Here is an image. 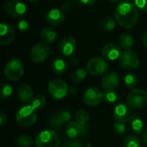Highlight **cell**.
Wrapping results in <instances>:
<instances>
[{
    "mask_svg": "<svg viewBox=\"0 0 147 147\" xmlns=\"http://www.w3.org/2000/svg\"><path fill=\"white\" fill-rule=\"evenodd\" d=\"M142 42H143V45L147 48V31L144 33L142 36Z\"/></svg>",
    "mask_w": 147,
    "mask_h": 147,
    "instance_id": "b9f144b4",
    "label": "cell"
},
{
    "mask_svg": "<svg viewBox=\"0 0 147 147\" xmlns=\"http://www.w3.org/2000/svg\"><path fill=\"white\" fill-rule=\"evenodd\" d=\"M5 77L10 81L19 80L24 74V66L20 59H11L4 66Z\"/></svg>",
    "mask_w": 147,
    "mask_h": 147,
    "instance_id": "277c9868",
    "label": "cell"
},
{
    "mask_svg": "<svg viewBox=\"0 0 147 147\" xmlns=\"http://www.w3.org/2000/svg\"><path fill=\"white\" fill-rule=\"evenodd\" d=\"M143 135H142V140H143V142L147 145V129L146 130H145V132L142 134Z\"/></svg>",
    "mask_w": 147,
    "mask_h": 147,
    "instance_id": "7bdbcfd3",
    "label": "cell"
},
{
    "mask_svg": "<svg viewBox=\"0 0 147 147\" xmlns=\"http://www.w3.org/2000/svg\"><path fill=\"white\" fill-rule=\"evenodd\" d=\"M75 120L76 121L81 123V124H84V125H86L87 122L89 121L90 120V115H89V113L84 109H80L78 110L76 115H75Z\"/></svg>",
    "mask_w": 147,
    "mask_h": 147,
    "instance_id": "f1b7e54d",
    "label": "cell"
},
{
    "mask_svg": "<svg viewBox=\"0 0 147 147\" xmlns=\"http://www.w3.org/2000/svg\"><path fill=\"white\" fill-rule=\"evenodd\" d=\"M17 27L18 29L22 32H26L28 28H29V23L26 21V20H21L19 21V22L17 23Z\"/></svg>",
    "mask_w": 147,
    "mask_h": 147,
    "instance_id": "8d00e7d4",
    "label": "cell"
},
{
    "mask_svg": "<svg viewBox=\"0 0 147 147\" xmlns=\"http://www.w3.org/2000/svg\"><path fill=\"white\" fill-rule=\"evenodd\" d=\"M116 20L111 16H107L102 18L99 22V28L104 31H111L115 28Z\"/></svg>",
    "mask_w": 147,
    "mask_h": 147,
    "instance_id": "603a6c76",
    "label": "cell"
},
{
    "mask_svg": "<svg viewBox=\"0 0 147 147\" xmlns=\"http://www.w3.org/2000/svg\"><path fill=\"white\" fill-rule=\"evenodd\" d=\"M132 128L136 134H143L145 132V124L140 119H134L132 121Z\"/></svg>",
    "mask_w": 147,
    "mask_h": 147,
    "instance_id": "4dcf8cb0",
    "label": "cell"
},
{
    "mask_svg": "<svg viewBox=\"0 0 147 147\" xmlns=\"http://www.w3.org/2000/svg\"><path fill=\"white\" fill-rule=\"evenodd\" d=\"M50 53V48L46 43H37L30 49V59L34 64H41L45 62Z\"/></svg>",
    "mask_w": 147,
    "mask_h": 147,
    "instance_id": "9c48e42d",
    "label": "cell"
},
{
    "mask_svg": "<svg viewBox=\"0 0 147 147\" xmlns=\"http://www.w3.org/2000/svg\"><path fill=\"white\" fill-rule=\"evenodd\" d=\"M34 141L29 135H21L16 139V145L18 147H31Z\"/></svg>",
    "mask_w": 147,
    "mask_h": 147,
    "instance_id": "d4e9b609",
    "label": "cell"
},
{
    "mask_svg": "<svg viewBox=\"0 0 147 147\" xmlns=\"http://www.w3.org/2000/svg\"><path fill=\"white\" fill-rule=\"evenodd\" d=\"M18 99L22 103H30L34 99V91L28 84H22L17 89Z\"/></svg>",
    "mask_w": 147,
    "mask_h": 147,
    "instance_id": "ac0fdd59",
    "label": "cell"
},
{
    "mask_svg": "<svg viewBox=\"0 0 147 147\" xmlns=\"http://www.w3.org/2000/svg\"><path fill=\"white\" fill-rule=\"evenodd\" d=\"M109 1H111V2H120L121 0H109Z\"/></svg>",
    "mask_w": 147,
    "mask_h": 147,
    "instance_id": "bcb514c9",
    "label": "cell"
},
{
    "mask_svg": "<svg viewBox=\"0 0 147 147\" xmlns=\"http://www.w3.org/2000/svg\"><path fill=\"white\" fill-rule=\"evenodd\" d=\"M77 48V40L71 35H67L64 37L59 44V52L66 57L71 56L74 54Z\"/></svg>",
    "mask_w": 147,
    "mask_h": 147,
    "instance_id": "5bb4252c",
    "label": "cell"
},
{
    "mask_svg": "<svg viewBox=\"0 0 147 147\" xmlns=\"http://www.w3.org/2000/svg\"><path fill=\"white\" fill-rule=\"evenodd\" d=\"M128 104L135 109H140L147 107V91L141 89H134L129 92Z\"/></svg>",
    "mask_w": 147,
    "mask_h": 147,
    "instance_id": "30bf717a",
    "label": "cell"
},
{
    "mask_svg": "<svg viewBox=\"0 0 147 147\" xmlns=\"http://www.w3.org/2000/svg\"><path fill=\"white\" fill-rule=\"evenodd\" d=\"M47 22L53 26H59L65 21V15L60 9H52L46 15Z\"/></svg>",
    "mask_w": 147,
    "mask_h": 147,
    "instance_id": "e0dca14e",
    "label": "cell"
},
{
    "mask_svg": "<svg viewBox=\"0 0 147 147\" xmlns=\"http://www.w3.org/2000/svg\"><path fill=\"white\" fill-rule=\"evenodd\" d=\"M86 68L90 75L99 76L107 71L109 69V64L107 60L102 57H93L88 61Z\"/></svg>",
    "mask_w": 147,
    "mask_h": 147,
    "instance_id": "8fae6325",
    "label": "cell"
},
{
    "mask_svg": "<svg viewBox=\"0 0 147 147\" xmlns=\"http://www.w3.org/2000/svg\"><path fill=\"white\" fill-rule=\"evenodd\" d=\"M66 68H67V65L65 61L61 58L55 59L52 64V70L57 75L63 74L66 71Z\"/></svg>",
    "mask_w": 147,
    "mask_h": 147,
    "instance_id": "44dd1931",
    "label": "cell"
},
{
    "mask_svg": "<svg viewBox=\"0 0 147 147\" xmlns=\"http://www.w3.org/2000/svg\"><path fill=\"white\" fill-rule=\"evenodd\" d=\"M114 117L116 121L121 122L133 121L136 117V111L128 103H120L114 110Z\"/></svg>",
    "mask_w": 147,
    "mask_h": 147,
    "instance_id": "5b68a950",
    "label": "cell"
},
{
    "mask_svg": "<svg viewBox=\"0 0 147 147\" xmlns=\"http://www.w3.org/2000/svg\"><path fill=\"white\" fill-rule=\"evenodd\" d=\"M120 83V77L118 73L115 71H110L106 73L102 79V86L105 91L115 90Z\"/></svg>",
    "mask_w": 147,
    "mask_h": 147,
    "instance_id": "2e32d148",
    "label": "cell"
},
{
    "mask_svg": "<svg viewBox=\"0 0 147 147\" xmlns=\"http://www.w3.org/2000/svg\"><path fill=\"white\" fill-rule=\"evenodd\" d=\"M105 98V93L97 87H92L88 89L84 96L83 102L88 107H96L98 106Z\"/></svg>",
    "mask_w": 147,
    "mask_h": 147,
    "instance_id": "8992f818",
    "label": "cell"
},
{
    "mask_svg": "<svg viewBox=\"0 0 147 147\" xmlns=\"http://www.w3.org/2000/svg\"><path fill=\"white\" fill-rule=\"evenodd\" d=\"M118 95L115 90H109L105 92V99L109 102H114L117 100Z\"/></svg>",
    "mask_w": 147,
    "mask_h": 147,
    "instance_id": "836d02e7",
    "label": "cell"
},
{
    "mask_svg": "<svg viewBox=\"0 0 147 147\" xmlns=\"http://www.w3.org/2000/svg\"><path fill=\"white\" fill-rule=\"evenodd\" d=\"M28 1H30V2H33V3H35V2H38L39 0H28Z\"/></svg>",
    "mask_w": 147,
    "mask_h": 147,
    "instance_id": "f6af8a7d",
    "label": "cell"
},
{
    "mask_svg": "<svg viewBox=\"0 0 147 147\" xmlns=\"http://www.w3.org/2000/svg\"><path fill=\"white\" fill-rule=\"evenodd\" d=\"M65 146L67 147H83V144L81 143V141L78 140H73L67 142Z\"/></svg>",
    "mask_w": 147,
    "mask_h": 147,
    "instance_id": "74e56055",
    "label": "cell"
},
{
    "mask_svg": "<svg viewBox=\"0 0 147 147\" xmlns=\"http://www.w3.org/2000/svg\"><path fill=\"white\" fill-rule=\"evenodd\" d=\"M123 146L124 147H140V138L135 134L128 135L125 138Z\"/></svg>",
    "mask_w": 147,
    "mask_h": 147,
    "instance_id": "484cf974",
    "label": "cell"
},
{
    "mask_svg": "<svg viewBox=\"0 0 147 147\" xmlns=\"http://www.w3.org/2000/svg\"><path fill=\"white\" fill-rule=\"evenodd\" d=\"M40 38L46 44H53L57 39V32L52 27H44L40 31Z\"/></svg>",
    "mask_w": 147,
    "mask_h": 147,
    "instance_id": "ffe728a7",
    "label": "cell"
},
{
    "mask_svg": "<svg viewBox=\"0 0 147 147\" xmlns=\"http://www.w3.org/2000/svg\"><path fill=\"white\" fill-rule=\"evenodd\" d=\"M124 82H125V84H126V86L127 88H129V89H134L138 85L139 78H138V77L135 74L129 73V74H127L125 77Z\"/></svg>",
    "mask_w": 147,
    "mask_h": 147,
    "instance_id": "83f0119b",
    "label": "cell"
},
{
    "mask_svg": "<svg viewBox=\"0 0 147 147\" xmlns=\"http://www.w3.org/2000/svg\"><path fill=\"white\" fill-rule=\"evenodd\" d=\"M134 3L138 9L147 12V0H134Z\"/></svg>",
    "mask_w": 147,
    "mask_h": 147,
    "instance_id": "e575fe53",
    "label": "cell"
},
{
    "mask_svg": "<svg viewBox=\"0 0 147 147\" xmlns=\"http://www.w3.org/2000/svg\"><path fill=\"white\" fill-rule=\"evenodd\" d=\"M48 91L53 98L62 99L67 96L69 87L64 80L53 79L48 84Z\"/></svg>",
    "mask_w": 147,
    "mask_h": 147,
    "instance_id": "7c38bea8",
    "label": "cell"
},
{
    "mask_svg": "<svg viewBox=\"0 0 147 147\" xmlns=\"http://www.w3.org/2000/svg\"><path fill=\"white\" fill-rule=\"evenodd\" d=\"M73 8H74V3H71V2H70V1H67V2H65V3H64L62 4V6H61V9H62V11H63L65 14L70 12Z\"/></svg>",
    "mask_w": 147,
    "mask_h": 147,
    "instance_id": "d590c367",
    "label": "cell"
},
{
    "mask_svg": "<svg viewBox=\"0 0 147 147\" xmlns=\"http://www.w3.org/2000/svg\"><path fill=\"white\" fill-rule=\"evenodd\" d=\"M47 104V100L46 97L43 95H37L34 97L32 101V106L36 109V110H40L45 108Z\"/></svg>",
    "mask_w": 147,
    "mask_h": 147,
    "instance_id": "4316f807",
    "label": "cell"
},
{
    "mask_svg": "<svg viewBox=\"0 0 147 147\" xmlns=\"http://www.w3.org/2000/svg\"><path fill=\"white\" fill-rule=\"evenodd\" d=\"M7 121V116L3 112L0 113V125L3 126L5 124V122Z\"/></svg>",
    "mask_w": 147,
    "mask_h": 147,
    "instance_id": "ab89813d",
    "label": "cell"
},
{
    "mask_svg": "<svg viewBox=\"0 0 147 147\" xmlns=\"http://www.w3.org/2000/svg\"><path fill=\"white\" fill-rule=\"evenodd\" d=\"M16 121L23 127H32L37 120L36 109L32 105H28L21 108L16 113Z\"/></svg>",
    "mask_w": 147,
    "mask_h": 147,
    "instance_id": "7a4b0ae2",
    "label": "cell"
},
{
    "mask_svg": "<svg viewBox=\"0 0 147 147\" xmlns=\"http://www.w3.org/2000/svg\"><path fill=\"white\" fill-rule=\"evenodd\" d=\"M71 58H70V61L71 62V64L73 65H78V62H79V59H78V58L76 56V55H71V56H70Z\"/></svg>",
    "mask_w": 147,
    "mask_h": 147,
    "instance_id": "60d3db41",
    "label": "cell"
},
{
    "mask_svg": "<svg viewBox=\"0 0 147 147\" xmlns=\"http://www.w3.org/2000/svg\"><path fill=\"white\" fill-rule=\"evenodd\" d=\"M3 9L8 16L13 18H19L26 14L27 6L20 0H8L3 4Z\"/></svg>",
    "mask_w": 147,
    "mask_h": 147,
    "instance_id": "52a82bcc",
    "label": "cell"
},
{
    "mask_svg": "<svg viewBox=\"0 0 147 147\" xmlns=\"http://www.w3.org/2000/svg\"><path fill=\"white\" fill-rule=\"evenodd\" d=\"M65 133L67 136L71 139L82 138L87 134L88 127L78 121H71L66 126Z\"/></svg>",
    "mask_w": 147,
    "mask_h": 147,
    "instance_id": "4fadbf2b",
    "label": "cell"
},
{
    "mask_svg": "<svg viewBox=\"0 0 147 147\" xmlns=\"http://www.w3.org/2000/svg\"><path fill=\"white\" fill-rule=\"evenodd\" d=\"M12 87L8 84H2L1 85V97L2 99L8 98L12 94Z\"/></svg>",
    "mask_w": 147,
    "mask_h": 147,
    "instance_id": "1f68e13d",
    "label": "cell"
},
{
    "mask_svg": "<svg viewBox=\"0 0 147 147\" xmlns=\"http://www.w3.org/2000/svg\"><path fill=\"white\" fill-rule=\"evenodd\" d=\"M69 92H70V93H71V94H74V93H76V92H77V90L71 87V88H69Z\"/></svg>",
    "mask_w": 147,
    "mask_h": 147,
    "instance_id": "ee69618b",
    "label": "cell"
},
{
    "mask_svg": "<svg viewBox=\"0 0 147 147\" xmlns=\"http://www.w3.org/2000/svg\"><path fill=\"white\" fill-rule=\"evenodd\" d=\"M114 130L118 134H125V132L127 130L126 123L116 121L115 122V125H114Z\"/></svg>",
    "mask_w": 147,
    "mask_h": 147,
    "instance_id": "d6a6232c",
    "label": "cell"
},
{
    "mask_svg": "<svg viewBox=\"0 0 147 147\" xmlns=\"http://www.w3.org/2000/svg\"><path fill=\"white\" fill-rule=\"evenodd\" d=\"M16 32L14 28L9 23L2 22L0 24V44L2 46H9L15 39Z\"/></svg>",
    "mask_w": 147,
    "mask_h": 147,
    "instance_id": "9a60e30c",
    "label": "cell"
},
{
    "mask_svg": "<svg viewBox=\"0 0 147 147\" xmlns=\"http://www.w3.org/2000/svg\"><path fill=\"white\" fill-rule=\"evenodd\" d=\"M36 147H59V138L53 130H44L40 132L35 140Z\"/></svg>",
    "mask_w": 147,
    "mask_h": 147,
    "instance_id": "3957f363",
    "label": "cell"
},
{
    "mask_svg": "<svg viewBox=\"0 0 147 147\" xmlns=\"http://www.w3.org/2000/svg\"><path fill=\"white\" fill-rule=\"evenodd\" d=\"M119 44L121 48H123L124 50H129L134 45V38L129 34L123 33L120 35Z\"/></svg>",
    "mask_w": 147,
    "mask_h": 147,
    "instance_id": "7402d4cb",
    "label": "cell"
},
{
    "mask_svg": "<svg viewBox=\"0 0 147 147\" xmlns=\"http://www.w3.org/2000/svg\"><path fill=\"white\" fill-rule=\"evenodd\" d=\"M121 47L109 43L105 45L102 49V55L103 58L109 59V60H115L121 56Z\"/></svg>",
    "mask_w": 147,
    "mask_h": 147,
    "instance_id": "d6986e66",
    "label": "cell"
},
{
    "mask_svg": "<svg viewBox=\"0 0 147 147\" xmlns=\"http://www.w3.org/2000/svg\"><path fill=\"white\" fill-rule=\"evenodd\" d=\"M54 114H55V115L57 116V118L59 119V121L63 125H64L65 123H67V122L71 120V112L68 111V110H65V109L57 111V112L54 113Z\"/></svg>",
    "mask_w": 147,
    "mask_h": 147,
    "instance_id": "f546056e",
    "label": "cell"
},
{
    "mask_svg": "<svg viewBox=\"0 0 147 147\" xmlns=\"http://www.w3.org/2000/svg\"><path fill=\"white\" fill-rule=\"evenodd\" d=\"M115 19L124 28H133L139 20V11L135 4L130 2H122L115 10Z\"/></svg>",
    "mask_w": 147,
    "mask_h": 147,
    "instance_id": "6da1fadb",
    "label": "cell"
},
{
    "mask_svg": "<svg viewBox=\"0 0 147 147\" xmlns=\"http://www.w3.org/2000/svg\"><path fill=\"white\" fill-rule=\"evenodd\" d=\"M81 3L84 4V5H87V6H92L94 5L97 0H79Z\"/></svg>",
    "mask_w": 147,
    "mask_h": 147,
    "instance_id": "f35d334b",
    "label": "cell"
},
{
    "mask_svg": "<svg viewBox=\"0 0 147 147\" xmlns=\"http://www.w3.org/2000/svg\"><path fill=\"white\" fill-rule=\"evenodd\" d=\"M119 63L125 70L134 71L140 65V58L135 52L130 49L125 50L119 58Z\"/></svg>",
    "mask_w": 147,
    "mask_h": 147,
    "instance_id": "ba28073f",
    "label": "cell"
},
{
    "mask_svg": "<svg viewBox=\"0 0 147 147\" xmlns=\"http://www.w3.org/2000/svg\"><path fill=\"white\" fill-rule=\"evenodd\" d=\"M60 147H67V146H66L65 145V146H60Z\"/></svg>",
    "mask_w": 147,
    "mask_h": 147,
    "instance_id": "c3c4849f",
    "label": "cell"
},
{
    "mask_svg": "<svg viewBox=\"0 0 147 147\" xmlns=\"http://www.w3.org/2000/svg\"><path fill=\"white\" fill-rule=\"evenodd\" d=\"M132 1H134V0H126V2H130V3H131Z\"/></svg>",
    "mask_w": 147,
    "mask_h": 147,
    "instance_id": "7dc6e473",
    "label": "cell"
},
{
    "mask_svg": "<svg viewBox=\"0 0 147 147\" xmlns=\"http://www.w3.org/2000/svg\"><path fill=\"white\" fill-rule=\"evenodd\" d=\"M86 76H87V71H85L84 69L79 68V69H78L72 72L71 78V81L73 83L80 84L85 79Z\"/></svg>",
    "mask_w": 147,
    "mask_h": 147,
    "instance_id": "cb8c5ba5",
    "label": "cell"
}]
</instances>
